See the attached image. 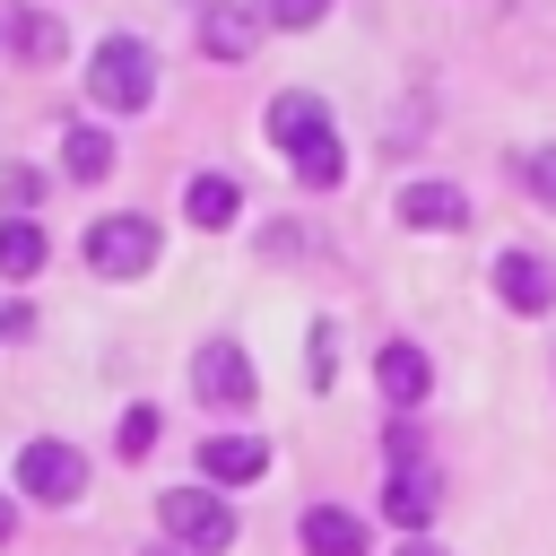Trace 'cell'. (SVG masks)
<instances>
[{
  "mask_svg": "<svg viewBox=\"0 0 556 556\" xmlns=\"http://www.w3.org/2000/svg\"><path fill=\"white\" fill-rule=\"evenodd\" d=\"M0 191H9V208L26 217V208L43 200V174H35V165H9V174H0Z\"/></svg>",
  "mask_w": 556,
  "mask_h": 556,
  "instance_id": "obj_19",
  "label": "cell"
},
{
  "mask_svg": "<svg viewBox=\"0 0 556 556\" xmlns=\"http://www.w3.org/2000/svg\"><path fill=\"white\" fill-rule=\"evenodd\" d=\"M191 391H200L208 408H252V400H261V382H252V356H243L235 339H208V348L191 356Z\"/></svg>",
  "mask_w": 556,
  "mask_h": 556,
  "instance_id": "obj_6",
  "label": "cell"
},
{
  "mask_svg": "<svg viewBox=\"0 0 556 556\" xmlns=\"http://www.w3.org/2000/svg\"><path fill=\"white\" fill-rule=\"evenodd\" d=\"M43 269V226L35 217H0V278H35Z\"/></svg>",
  "mask_w": 556,
  "mask_h": 556,
  "instance_id": "obj_16",
  "label": "cell"
},
{
  "mask_svg": "<svg viewBox=\"0 0 556 556\" xmlns=\"http://www.w3.org/2000/svg\"><path fill=\"white\" fill-rule=\"evenodd\" d=\"M330 0H261V17H278V26H313Z\"/></svg>",
  "mask_w": 556,
  "mask_h": 556,
  "instance_id": "obj_20",
  "label": "cell"
},
{
  "mask_svg": "<svg viewBox=\"0 0 556 556\" xmlns=\"http://www.w3.org/2000/svg\"><path fill=\"white\" fill-rule=\"evenodd\" d=\"M148 96H156V52H148L139 35H104L96 61H87V104H104V113H148Z\"/></svg>",
  "mask_w": 556,
  "mask_h": 556,
  "instance_id": "obj_2",
  "label": "cell"
},
{
  "mask_svg": "<svg viewBox=\"0 0 556 556\" xmlns=\"http://www.w3.org/2000/svg\"><path fill=\"white\" fill-rule=\"evenodd\" d=\"M9 530H17V504H9V495H0V547H9Z\"/></svg>",
  "mask_w": 556,
  "mask_h": 556,
  "instance_id": "obj_22",
  "label": "cell"
},
{
  "mask_svg": "<svg viewBox=\"0 0 556 556\" xmlns=\"http://www.w3.org/2000/svg\"><path fill=\"white\" fill-rule=\"evenodd\" d=\"M269 148H287V165H295V182H313V191H330L339 182V130H330V113H321V96H269Z\"/></svg>",
  "mask_w": 556,
  "mask_h": 556,
  "instance_id": "obj_1",
  "label": "cell"
},
{
  "mask_svg": "<svg viewBox=\"0 0 556 556\" xmlns=\"http://www.w3.org/2000/svg\"><path fill=\"white\" fill-rule=\"evenodd\" d=\"M374 382H382V400H391V408H417V400L434 391V365H426V348L391 339V348L374 356Z\"/></svg>",
  "mask_w": 556,
  "mask_h": 556,
  "instance_id": "obj_10",
  "label": "cell"
},
{
  "mask_svg": "<svg viewBox=\"0 0 556 556\" xmlns=\"http://www.w3.org/2000/svg\"><path fill=\"white\" fill-rule=\"evenodd\" d=\"M252 43H261V9H243V0H208V9H200V52L252 61Z\"/></svg>",
  "mask_w": 556,
  "mask_h": 556,
  "instance_id": "obj_8",
  "label": "cell"
},
{
  "mask_svg": "<svg viewBox=\"0 0 556 556\" xmlns=\"http://www.w3.org/2000/svg\"><path fill=\"white\" fill-rule=\"evenodd\" d=\"M235 208H243L235 174H191V191H182V217H191V226H226Z\"/></svg>",
  "mask_w": 556,
  "mask_h": 556,
  "instance_id": "obj_14",
  "label": "cell"
},
{
  "mask_svg": "<svg viewBox=\"0 0 556 556\" xmlns=\"http://www.w3.org/2000/svg\"><path fill=\"white\" fill-rule=\"evenodd\" d=\"M148 261H156V217L122 208V217H96L87 226V269L96 278H139Z\"/></svg>",
  "mask_w": 556,
  "mask_h": 556,
  "instance_id": "obj_4",
  "label": "cell"
},
{
  "mask_svg": "<svg viewBox=\"0 0 556 556\" xmlns=\"http://www.w3.org/2000/svg\"><path fill=\"white\" fill-rule=\"evenodd\" d=\"M269 469V443L261 434H208L200 443V486H252Z\"/></svg>",
  "mask_w": 556,
  "mask_h": 556,
  "instance_id": "obj_7",
  "label": "cell"
},
{
  "mask_svg": "<svg viewBox=\"0 0 556 556\" xmlns=\"http://www.w3.org/2000/svg\"><path fill=\"white\" fill-rule=\"evenodd\" d=\"M495 295H504L513 313H547V304H556V278H547L539 252H504V261H495Z\"/></svg>",
  "mask_w": 556,
  "mask_h": 556,
  "instance_id": "obj_11",
  "label": "cell"
},
{
  "mask_svg": "<svg viewBox=\"0 0 556 556\" xmlns=\"http://www.w3.org/2000/svg\"><path fill=\"white\" fill-rule=\"evenodd\" d=\"M382 504H391V521L417 539L426 513H434V478H426V469H391V495H382Z\"/></svg>",
  "mask_w": 556,
  "mask_h": 556,
  "instance_id": "obj_15",
  "label": "cell"
},
{
  "mask_svg": "<svg viewBox=\"0 0 556 556\" xmlns=\"http://www.w3.org/2000/svg\"><path fill=\"white\" fill-rule=\"evenodd\" d=\"M61 165H70V182H104V174H113V139H104L96 122H70V130H61Z\"/></svg>",
  "mask_w": 556,
  "mask_h": 556,
  "instance_id": "obj_13",
  "label": "cell"
},
{
  "mask_svg": "<svg viewBox=\"0 0 556 556\" xmlns=\"http://www.w3.org/2000/svg\"><path fill=\"white\" fill-rule=\"evenodd\" d=\"M139 556H182V547H139Z\"/></svg>",
  "mask_w": 556,
  "mask_h": 556,
  "instance_id": "obj_24",
  "label": "cell"
},
{
  "mask_svg": "<svg viewBox=\"0 0 556 556\" xmlns=\"http://www.w3.org/2000/svg\"><path fill=\"white\" fill-rule=\"evenodd\" d=\"M9 43H17V61H61V26L43 9H17L9 17Z\"/></svg>",
  "mask_w": 556,
  "mask_h": 556,
  "instance_id": "obj_17",
  "label": "cell"
},
{
  "mask_svg": "<svg viewBox=\"0 0 556 556\" xmlns=\"http://www.w3.org/2000/svg\"><path fill=\"white\" fill-rule=\"evenodd\" d=\"M400 556H443V547H434V539H408V547H400Z\"/></svg>",
  "mask_w": 556,
  "mask_h": 556,
  "instance_id": "obj_23",
  "label": "cell"
},
{
  "mask_svg": "<svg viewBox=\"0 0 556 556\" xmlns=\"http://www.w3.org/2000/svg\"><path fill=\"white\" fill-rule=\"evenodd\" d=\"M17 486H26L35 504H78V495H87V460H78L70 443L35 434V443L17 452Z\"/></svg>",
  "mask_w": 556,
  "mask_h": 556,
  "instance_id": "obj_5",
  "label": "cell"
},
{
  "mask_svg": "<svg viewBox=\"0 0 556 556\" xmlns=\"http://www.w3.org/2000/svg\"><path fill=\"white\" fill-rule=\"evenodd\" d=\"M148 443H156V408L139 400V408H122V460H148Z\"/></svg>",
  "mask_w": 556,
  "mask_h": 556,
  "instance_id": "obj_18",
  "label": "cell"
},
{
  "mask_svg": "<svg viewBox=\"0 0 556 556\" xmlns=\"http://www.w3.org/2000/svg\"><path fill=\"white\" fill-rule=\"evenodd\" d=\"M156 521H165V539L182 556H226L235 547V504L217 486H165L156 495Z\"/></svg>",
  "mask_w": 556,
  "mask_h": 556,
  "instance_id": "obj_3",
  "label": "cell"
},
{
  "mask_svg": "<svg viewBox=\"0 0 556 556\" xmlns=\"http://www.w3.org/2000/svg\"><path fill=\"white\" fill-rule=\"evenodd\" d=\"M530 191L556 208V148H539V156H530Z\"/></svg>",
  "mask_w": 556,
  "mask_h": 556,
  "instance_id": "obj_21",
  "label": "cell"
},
{
  "mask_svg": "<svg viewBox=\"0 0 556 556\" xmlns=\"http://www.w3.org/2000/svg\"><path fill=\"white\" fill-rule=\"evenodd\" d=\"M295 530H304V556H365V521L348 504H313Z\"/></svg>",
  "mask_w": 556,
  "mask_h": 556,
  "instance_id": "obj_12",
  "label": "cell"
},
{
  "mask_svg": "<svg viewBox=\"0 0 556 556\" xmlns=\"http://www.w3.org/2000/svg\"><path fill=\"white\" fill-rule=\"evenodd\" d=\"M391 208H400V226H426V235H460L469 226V200L452 182H408Z\"/></svg>",
  "mask_w": 556,
  "mask_h": 556,
  "instance_id": "obj_9",
  "label": "cell"
}]
</instances>
